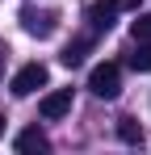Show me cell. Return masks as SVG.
Listing matches in <instances>:
<instances>
[{"mask_svg": "<svg viewBox=\"0 0 151 155\" xmlns=\"http://www.w3.org/2000/svg\"><path fill=\"white\" fill-rule=\"evenodd\" d=\"M88 88L97 92L101 101H113V97L122 92V67H118V63H97L92 76H88Z\"/></svg>", "mask_w": 151, "mask_h": 155, "instance_id": "1", "label": "cell"}, {"mask_svg": "<svg viewBox=\"0 0 151 155\" xmlns=\"http://www.w3.org/2000/svg\"><path fill=\"white\" fill-rule=\"evenodd\" d=\"M46 80H50V71H46V63H25L21 71L13 76V97H34L38 88H46Z\"/></svg>", "mask_w": 151, "mask_h": 155, "instance_id": "2", "label": "cell"}, {"mask_svg": "<svg viewBox=\"0 0 151 155\" xmlns=\"http://www.w3.org/2000/svg\"><path fill=\"white\" fill-rule=\"evenodd\" d=\"M55 25H59V13H55V8H34V4L21 8V29L29 38H50Z\"/></svg>", "mask_w": 151, "mask_h": 155, "instance_id": "3", "label": "cell"}, {"mask_svg": "<svg viewBox=\"0 0 151 155\" xmlns=\"http://www.w3.org/2000/svg\"><path fill=\"white\" fill-rule=\"evenodd\" d=\"M38 113H42L46 122L67 117V113H72V88H55V92H46V97H42V105H38Z\"/></svg>", "mask_w": 151, "mask_h": 155, "instance_id": "4", "label": "cell"}, {"mask_svg": "<svg viewBox=\"0 0 151 155\" xmlns=\"http://www.w3.org/2000/svg\"><path fill=\"white\" fill-rule=\"evenodd\" d=\"M13 147H17V151H46L50 138H46L38 126H29V130H21V134H17V143H13Z\"/></svg>", "mask_w": 151, "mask_h": 155, "instance_id": "5", "label": "cell"}, {"mask_svg": "<svg viewBox=\"0 0 151 155\" xmlns=\"http://www.w3.org/2000/svg\"><path fill=\"white\" fill-rule=\"evenodd\" d=\"M113 17H118L113 0H105V4H92V8H88V21H92V29H109V25H113Z\"/></svg>", "mask_w": 151, "mask_h": 155, "instance_id": "6", "label": "cell"}, {"mask_svg": "<svg viewBox=\"0 0 151 155\" xmlns=\"http://www.w3.org/2000/svg\"><path fill=\"white\" fill-rule=\"evenodd\" d=\"M84 54H88V38H80V42H72L67 51L59 54V63H63V67H80V63H84Z\"/></svg>", "mask_w": 151, "mask_h": 155, "instance_id": "7", "label": "cell"}, {"mask_svg": "<svg viewBox=\"0 0 151 155\" xmlns=\"http://www.w3.org/2000/svg\"><path fill=\"white\" fill-rule=\"evenodd\" d=\"M134 71H151V42H134V51H130V59H126Z\"/></svg>", "mask_w": 151, "mask_h": 155, "instance_id": "8", "label": "cell"}, {"mask_svg": "<svg viewBox=\"0 0 151 155\" xmlns=\"http://www.w3.org/2000/svg\"><path fill=\"white\" fill-rule=\"evenodd\" d=\"M118 138H122V143H143V126H139L134 117H122V122H118Z\"/></svg>", "mask_w": 151, "mask_h": 155, "instance_id": "9", "label": "cell"}, {"mask_svg": "<svg viewBox=\"0 0 151 155\" xmlns=\"http://www.w3.org/2000/svg\"><path fill=\"white\" fill-rule=\"evenodd\" d=\"M130 34H134V42H151V13H143V17L130 25Z\"/></svg>", "mask_w": 151, "mask_h": 155, "instance_id": "10", "label": "cell"}, {"mask_svg": "<svg viewBox=\"0 0 151 155\" xmlns=\"http://www.w3.org/2000/svg\"><path fill=\"white\" fill-rule=\"evenodd\" d=\"M139 4H143V0H113V8H118V13H122V8H139Z\"/></svg>", "mask_w": 151, "mask_h": 155, "instance_id": "11", "label": "cell"}, {"mask_svg": "<svg viewBox=\"0 0 151 155\" xmlns=\"http://www.w3.org/2000/svg\"><path fill=\"white\" fill-rule=\"evenodd\" d=\"M0 134H4V117H0Z\"/></svg>", "mask_w": 151, "mask_h": 155, "instance_id": "12", "label": "cell"}, {"mask_svg": "<svg viewBox=\"0 0 151 155\" xmlns=\"http://www.w3.org/2000/svg\"><path fill=\"white\" fill-rule=\"evenodd\" d=\"M0 54H4V51H0Z\"/></svg>", "mask_w": 151, "mask_h": 155, "instance_id": "13", "label": "cell"}]
</instances>
